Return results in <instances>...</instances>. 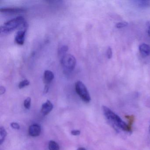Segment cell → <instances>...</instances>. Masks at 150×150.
Segmentation results:
<instances>
[{
  "label": "cell",
  "mask_w": 150,
  "mask_h": 150,
  "mask_svg": "<svg viewBox=\"0 0 150 150\" xmlns=\"http://www.w3.org/2000/svg\"><path fill=\"white\" fill-rule=\"evenodd\" d=\"M103 112L107 121L117 131H123L131 133L132 129L128 124L125 122L122 118L106 106L102 107Z\"/></svg>",
  "instance_id": "obj_1"
},
{
  "label": "cell",
  "mask_w": 150,
  "mask_h": 150,
  "mask_svg": "<svg viewBox=\"0 0 150 150\" xmlns=\"http://www.w3.org/2000/svg\"><path fill=\"white\" fill-rule=\"evenodd\" d=\"M27 23L23 17L17 16L8 21L1 26L0 28L1 32L4 34H8L17 28H21Z\"/></svg>",
  "instance_id": "obj_2"
},
{
  "label": "cell",
  "mask_w": 150,
  "mask_h": 150,
  "mask_svg": "<svg viewBox=\"0 0 150 150\" xmlns=\"http://www.w3.org/2000/svg\"><path fill=\"white\" fill-rule=\"evenodd\" d=\"M60 63L62 67L66 71H71L75 68L76 59L73 55L66 54L61 57Z\"/></svg>",
  "instance_id": "obj_3"
},
{
  "label": "cell",
  "mask_w": 150,
  "mask_h": 150,
  "mask_svg": "<svg viewBox=\"0 0 150 150\" xmlns=\"http://www.w3.org/2000/svg\"><path fill=\"white\" fill-rule=\"evenodd\" d=\"M75 91L81 100L88 103L91 101V97L86 87L83 82L79 81L75 84Z\"/></svg>",
  "instance_id": "obj_4"
},
{
  "label": "cell",
  "mask_w": 150,
  "mask_h": 150,
  "mask_svg": "<svg viewBox=\"0 0 150 150\" xmlns=\"http://www.w3.org/2000/svg\"><path fill=\"white\" fill-rule=\"evenodd\" d=\"M41 127L38 124H34L29 126L28 133L30 136L32 137H37L39 136L41 133Z\"/></svg>",
  "instance_id": "obj_5"
},
{
  "label": "cell",
  "mask_w": 150,
  "mask_h": 150,
  "mask_svg": "<svg viewBox=\"0 0 150 150\" xmlns=\"http://www.w3.org/2000/svg\"><path fill=\"white\" fill-rule=\"evenodd\" d=\"M27 29H20L15 36V42L19 45H22L25 41V34Z\"/></svg>",
  "instance_id": "obj_6"
},
{
  "label": "cell",
  "mask_w": 150,
  "mask_h": 150,
  "mask_svg": "<svg viewBox=\"0 0 150 150\" xmlns=\"http://www.w3.org/2000/svg\"><path fill=\"white\" fill-rule=\"evenodd\" d=\"M53 108V105L51 102L47 100L42 105L41 112L43 115H46L52 111Z\"/></svg>",
  "instance_id": "obj_7"
},
{
  "label": "cell",
  "mask_w": 150,
  "mask_h": 150,
  "mask_svg": "<svg viewBox=\"0 0 150 150\" xmlns=\"http://www.w3.org/2000/svg\"><path fill=\"white\" fill-rule=\"evenodd\" d=\"M0 11L5 13H21L26 11L25 8L20 7H4L0 9Z\"/></svg>",
  "instance_id": "obj_8"
},
{
  "label": "cell",
  "mask_w": 150,
  "mask_h": 150,
  "mask_svg": "<svg viewBox=\"0 0 150 150\" xmlns=\"http://www.w3.org/2000/svg\"><path fill=\"white\" fill-rule=\"evenodd\" d=\"M54 78V74L50 70H46L44 73V80L45 85H48L51 83Z\"/></svg>",
  "instance_id": "obj_9"
},
{
  "label": "cell",
  "mask_w": 150,
  "mask_h": 150,
  "mask_svg": "<svg viewBox=\"0 0 150 150\" xmlns=\"http://www.w3.org/2000/svg\"><path fill=\"white\" fill-rule=\"evenodd\" d=\"M139 51L142 56L147 57L150 54V46L146 44H142L139 46Z\"/></svg>",
  "instance_id": "obj_10"
},
{
  "label": "cell",
  "mask_w": 150,
  "mask_h": 150,
  "mask_svg": "<svg viewBox=\"0 0 150 150\" xmlns=\"http://www.w3.org/2000/svg\"><path fill=\"white\" fill-rule=\"evenodd\" d=\"M7 133L6 131L3 126L0 127V144L2 145L5 141Z\"/></svg>",
  "instance_id": "obj_11"
},
{
  "label": "cell",
  "mask_w": 150,
  "mask_h": 150,
  "mask_svg": "<svg viewBox=\"0 0 150 150\" xmlns=\"http://www.w3.org/2000/svg\"><path fill=\"white\" fill-rule=\"evenodd\" d=\"M49 149L50 150H59L60 148L57 142L53 140H51L49 142Z\"/></svg>",
  "instance_id": "obj_12"
},
{
  "label": "cell",
  "mask_w": 150,
  "mask_h": 150,
  "mask_svg": "<svg viewBox=\"0 0 150 150\" xmlns=\"http://www.w3.org/2000/svg\"><path fill=\"white\" fill-rule=\"evenodd\" d=\"M68 47L67 45H63L61 46L58 50L59 55L62 57L64 55H65L66 52L68 51Z\"/></svg>",
  "instance_id": "obj_13"
},
{
  "label": "cell",
  "mask_w": 150,
  "mask_h": 150,
  "mask_svg": "<svg viewBox=\"0 0 150 150\" xmlns=\"http://www.w3.org/2000/svg\"><path fill=\"white\" fill-rule=\"evenodd\" d=\"M31 98L29 97H28L24 100L23 105L25 108L28 110L30 109V106H31Z\"/></svg>",
  "instance_id": "obj_14"
},
{
  "label": "cell",
  "mask_w": 150,
  "mask_h": 150,
  "mask_svg": "<svg viewBox=\"0 0 150 150\" xmlns=\"http://www.w3.org/2000/svg\"><path fill=\"white\" fill-rule=\"evenodd\" d=\"M29 81L28 80L25 79L20 82L19 85H18V87H19V88L21 89V88H23L27 86H29Z\"/></svg>",
  "instance_id": "obj_15"
},
{
  "label": "cell",
  "mask_w": 150,
  "mask_h": 150,
  "mask_svg": "<svg viewBox=\"0 0 150 150\" xmlns=\"http://www.w3.org/2000/svg\"><path fill=\"white\" fill-rule=\"evenodd\" d=\"M138 2V5L141 7L150 6V1H139Z\"/></svg>",
  "instance_id": "obj_16"
},
{
  "label": "cell",
  "mask_w": 150,
  "mask_h": 150,
  "mask_svg": "<svg viewBox=\"0 0 150 150\" xmlns=\"http://www.w3.org/2000/svg\"><path fill=\"white\" fill-rule=\"evenodd\" d=\"M128 25V23L126 22H122L119 23L116 25V27L117 28H121L126 27Z\"/></svg>",
  "instance_id": "obj_17"
},
{
  "label": "cell",
  "mask_w": 150,
  "mask_h": 150,
  "mask_svg": "<svg viewBox=\"0 0 150 150\" xmlns=\"http://www.w3.org/2000/svg\"><path fill=\"white\" fill-rule=\"evenodd\" d=\"M107 56L109 59L111 58L112 57V50L110 47H109L107 51Z\"/></svg>",
  "instance_id": "obj_18"
},
{
  "label": "cell",
  "mask_w": 150,
  "mask_h": 150,
  "mask_svg": "<svg viewBox=\"0 0 150 150\" xmlns=\"http://www.w3.org/2000/svg\"><path fill=\"white\" fill-rule=\"evenodd\" d=\"M11 126L12 128L15 129H20V125L18 123L13 122L11 123Z\"/></svg>",
  "instance_id": "obj_19"
},
{
  "label": "cell",
  "mask_w": 150,
  "mask_h": 150,
  "mask_svg": "<svg viewBox=\"0 0 150 150\" xmlns=\"http://www.w3.org/2000/svg\"><path fill=\"white\" fill-rule=\"evenodd\" d=\"M80 131L79 130H73L71 131V134L73 136H79L80 134Z\"/></svg>",
  "instance_id": "obj_20"
},
{
  "label": "cell",
  "mask_w": 150,
  "mask_h": 150,
  "mask_svg": "<svg viewBox=\"0 0 150 150\" xmlns=\"http://www.w3.org/2000/svg\"><path fill=\"white\" fill-rule=\"evenodd\" d=\"M6 91V89L4 86L0 87V94L1 95L5 93Z\"/></svg>",
  "instance_id": "obj_21"
},
{
  "label": "cell",
  "mask_w": 150,
  "mask_h": 150,
  "mask_svg": "<svg viewBox=\"0 0 150 150\" xmlns=\"http://www.w3.org/2000/svg\"><path fill=\"white\" fill-rule=\"evenodd\" d=\"M48 90H49V86L48 85H45L44 90V93H46L48 92Z\"/></svg>",
  "instance_id": "obj_22"
},
{
  "label": "cell",
  "mask_w": 150,
  "mask_h": 150,
  "mask_svg": "<svg viewBox=\"0 0 150 150\" xmlns=\"http://www.w3.org/2000/svg\"><path fill=\"white\" fill-rule=\"evenodd\" d=\"M148 35L149 36H150V21L148 23Z\"/></svg>",
  "instance_id": "obj_23"
},
{
  "label": "cell",
  "mask_w": 150,
  "mask_h": 150,
  "mask_svg": "<svg viewBox=\"0 0 150 150\" xmlns=\"http://www.w3.org/2000/svg\"><path fill=\"white\" fill-rule=\"evenodd\" d=\"M77 150H87L86 149H85L84 147H79Z\"/></svg>",
  "instance_id": "obj_24"
},
{
  "label": "cell",
  "mask_w": 150,
  "mask_h": 150,
  "mask_svg": "<svg viewBox=\"0 0 150 150\" xmlns=\"http://www.w3.org/2000/svg\"><path fill=\"white\" fill-rule=\"evenodd\" d=\"M149 136H150V126H149Z\"/></svg>",
  "instance_id": "obj_25"
}]
</instances>
